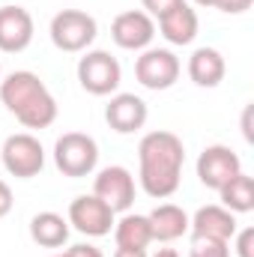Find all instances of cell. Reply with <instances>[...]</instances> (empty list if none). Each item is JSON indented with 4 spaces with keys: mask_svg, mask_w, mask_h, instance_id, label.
Returning a JSON list of instances; mask_svg holds the SVG:
<instances>
[{
    "mask_svg": "<svg viewBox=\"0 0 254 257\" xmlns=\"http://www.w3.org/2000/svg\"><path fill=\"white\" fill-rule=\"evenodd\" d=\"M138 162H141V186L150 197H171L180 189L183 165H186V147L174 132H150L138 144Z\"/></svg>",
    "mask_w": 254,
    "mask_h": 257,
    "instance_id": "obj_1",
    "label": "cell"
},
{
    "mask_svg": "<svg viewBox=\"0 0 254 257\" xmlns=\"http://www.w3.org/2000/svg\"><path fill=\"white\" fill-rule=\"evenodd\" d=\"M0 102L27 128H48L57 120V102L45 81L27 69L12 72L0 81Z\"/></svg>",
    "mask_w": 254,
    "mask_h": 257,
    "instance_id": "obj_2",
    "label": "cell"
},
{
    "mask_svg": "<svg viewBox=\"0 0 254 257\" xmlns=\"http://www.w3.org/2000/svg\"><path fill=\"white\" fill-rule=\"evenodd\" d=\"M51 42L60 48V51H69V54H78V51H87L99 33V24L90 12L84 9H63L51 18Z\"/></svg>",
    "mask_w": 254,
    "mask_h": 257,
    "instance_id": "obj_3",
    "label": "cell"
},
{
    "mask_svg": "<svg viewBox=\"0 0 254 257\" xmlns=\"http://www.w3.org/2000/svg\"><path fill=\"white\" fill-rule=\"evenodd\" d=\"M54 165L66 177H87L99 165V144L84 132H66L54 144Z\"/></svg>",
    "mask_w": 254,
    "mask_h": 257,
    "instance_id": "obj_4",
    "label": "cell"
},
{
    "mask_svg": "<svg viewBox=\"0 0 254 257\" xmlns=\"http://www.w3.org/2000/svg\"><path fill=\"white\" fill-rule=\"evenodd\" d=\"M0 159H3V168L12 177H18V180H30V177H36L45 168V150H42L39 138H33L27 132L9 135L3 141Z\"/></svg>",
    "mask_w": 254,
    "mask_h": 257,
    "instance_id": "obj_5",
    "label": "cell"
},
{
    "mask_svg": "<svg viewBox=\"0 0 254 257\" xmlns=\"http://www.w3.org/2000/svg\"><path fill=\"white\" fill-rule=\"evenodd\" d=\"M78 81L93 96H111L123 81V69L108 51H87L78 60Z\"/></svg>",
    "mask_w": 254,
    "mask_h": 257,
    "instance_id": "obj_6",
    "label": "cell"
},
{
    "mask_svg": "<svg viewBox=\"0 0 254 257\" xmlns=\"http://www.w3.org/2000/svg\"><path fill=\"white\" fill-rule=\"evenodd\" d=\"M180 57L168 48H144V54L135 60V78L147 90H168L180 78Z\"/></svg>",
    "mask_w": 254,
    "mask_h": 257,
    "instance_id": "obj_7",
    "label": "cell"
},
{
    "mask_svg": "<svg viewBox=\"0 0 254 257\" xmlns=\"http://www.w3.org/2000/svg\"><path fill=\"white\" fill-rule=\"evenodd\" d=\"M114 209L99 200L96 194H81L69 203V224L78 230V233H87V236H108L111 227H114Z\"/></svg>",
    "mask_w": 254,
    "mask_h": 257,
    "instance_id": "obj_8",
    "label": "cell"
},
{
    "mask_svg": "<svg viewBox=\"0 0 254 257\" xmlns=\"http://www.w3.org/2000/svg\"><path fill=\"white\" fill-rule=\"evenodd\" d=\"M239 171H242L239 156L230 147H224V144H212V147H206L197 156V180L206 189H212V192H218L221 186H227Z\"/></svg>",
    "mask_w": 254,
    "mask_h": 257,
    "instance_id": "obj_9",
    "label": "cell"
},
{
    "mask_svg": "<svg viewBox=\"0 0 254 257\" xmlns=\"http://www.w3.org/2000/svg\"><path fill=\"white\" fill-rule=\"evenodd\" d=\"M93 194L99 200H105L114 212H126L135 203V177L129 174L123 165H111L102 168L93 180Z\"/></svg>",
    "mask_w": 254,
    "mask_h": 257,
    "instance_id": "obj_10",
    "label": "cell"
},
{
    "mask_svg": "<svg viewBox=\"0 0 254 257\" xmlns=\"http://www.w3.org/2000/svg\"><path fill=\"white\" fill-rule=\"evenodd\" d=\"M153 36H156V21L141 9L120 12L111 24V39L126 51H144L153 42Z\"/></svg>",
    "mask_w": 254,
    "mask_h": 257,
    "instance_id": "obj_11",
    "label": "cell"
},
{
    "mask_svg": "<svg viewBox=\"0 0 254 257\" xmlns=\"http://www.w3.org/2000/svg\"><path fill=\"white\" fill-rule=\"evenodd\" d=\"M33 42V15L24 6L0 9V51L18 54Z\"/></svg>",
    "mask_w": 254,
    "mask_h": 257,
    "instance_id": "obj_12",
    "label": "cell"
},
{
    "mask_svg": "<svg viewBox=\"0 0 254 257\" xmlns=\"http://www.w3.org/2000/svg\"><path fill=\"white\" fill-rule=\"evenodd\" d=\"M147 117H150V108H147V102H144L141 96H135V93H117V96L108 102V108H105L108 126L114 128V132H120V135H132V132L144 128Z\"/></svg>",
    "mask_w": 254,
    "mask_h": 257,
    "instance_id": "obj_13",
    "label": "cell"
},
{
    "mask_svg": "<svg viewBox=\"0 0 254 257\" xmlns=\"http://www.w3.org/2000/svg\"><path fill=\"white\" fill-rule=\"evenodd\" d=\"M191 236H212V239H224L230 242L236 233V212L224 209V206H200L194 212V218H189Z\"/></svg>",
    "mask_w": 254,
    "mask_h": 257,
    "instance_id": "obj_14",
    "label": "cell"
},
{
    "mask_svg": "<svg viewBox=\"0 0 254 257\" xmlns=\"http://www.w3.org/2000/svg\"><path fill=\"white\" fill-rule=\"evenodd\" d=\"M147 218H150L153 242H174L183 233H189V215L177 203H159Z\"/></svg>",
    "mask_w": 254,
    "mask_h": 257,
    "instance_id": "obj_15",
    "label": "cell"
},
{
    "mask_svg": "<svg viewBox=\"0 0 254 257\" xmlns=\"http://www.w3.org/2000/svg\"><path fill=\"white\" fill-rule=\"evenodd\" d=\"M159 30L171 45H189L197 36V12L183 0L180 6H174L171 12L159 18Z\"/></svg>",
    "mask_w": 254,
    "mask_h": 257,
    "instance_id": "obj_16",
    "label": "cell"
},
{
    "mask_svg": "<svg viewBox=\"0 0 254 257\" xmlns=\"http://www.w3.org/2000/svg\"><path fill=\"white\" fill-rule=\"evenodd\" d=\"M227 63L215 48H197L189 57V78L197 87H218L224 81Z\"/></svg>",
    "mask_w": 254,
    "mask_h": 257,
    "instance_id": "obj_17",
    "label": "cell"
},
{
    "mask_svg": "<svg viewBox=\"0 0 254 257\" xmlns=\"http://www.w3.org/2000/svg\"><path fill=\"white\" fill-rule=\"evenodd\" d=\"M30 236L45 248H60L69 239V221L60 212H36L30 221Z\"/></svg>",
    "mask_w": 254,
    "mask_h": 257,
    "instance_id": "obj_18",
    "label": "cell"
},
{
    "mask_svg": "<svg viewBox=\"0 0 254 257\" xmlns=\"http://www.w3.org/2000/svg\"><path fill=\"white\" fill-rule=\"evenodd\" d=\"M114 239H117V248H147L153 242L150 218L138 212H126L120 221H114Z\"/></svg>",
    "mask_w": 254,
    "mask_h": 257,
    "instance_id": "obj_19",
    "label": "cell"
},
{
    "mask_svg": "<svg viewBox=\"0 0 254 257\" xmlns=\"http://www.w3.org/2000/svg\"><path fill=\"white\" fill-rule=\"evenodd\" d=\"M218 194H221V206L230 212H251L254 209V180L242 171L227 186H221Z\"/></svg>",
    "mask_w": 254,
    "mask_h": 257,
    "instance_id": "obj_20",
    "label": "cell"
},
{
    "mask_svg": "<svg viewBox=\"0 0 254 257\" xmlns=\"http://www.w3.org/2000/svg\"><path fill=\"white\" fill-rule=\"evenodd\" d=\"M189 257H230V242L212 236H191Z\"/></svg>",
    "mask_w": 254,
    "mask_h": 257,
    "instance_id": "obj_21",
    "label": "cell"
},
{
    "mask_svg": "<svg viewBox=\"0 0 254 257\" xmlns=\"http://www.w3.org/2000/svg\"><path fill=\"white\" fill-rule=\"evenodd\" d=\"M197 6H212V9H221V12H230V15H239L251 6V0H194Z\"/></svg>",
    "mask_w": 254,
    "mask_h": 257,
    "instance_id": "obj_22",
    "label": "cell"
},
{
    "mask_svg": "<svg viewBox=\"0 0 254 257\" xmlns=\"http://www.w3.org/2000/svg\"><path fill=\"white\" fill-rule=\"evenodd\" d=\"M141 3H144V9H147L150 18H162L165 12H171V9L180 6L183 0H141Z\"/></svg>",
    "mask_w": 254,
    "mask_h": 257,
    "instance_id": "obj_23",
    "label": "cell"
},
{
    "mask_svg": "<svg viewBox=\"0 0 254 257\" xmlns=\"http://www.w3.org/2000/svg\"><path fill=\"white\" fill-rule=\"evenodd\" d=\"M233 236H236V254L254 257V227H245V230H239Z\"/></svg>",
    "mask_w": 254,
    "mask_h": 257,
    "instance_id": "obj_24",
    "label": "cell"
},
{
    "mask_svg": "<svg viewBox=\"0 0 254 257\" xmlns=\"http://www.w3.org/2000/svg\"><path fill=\"white\" fill-rule=\"evenodd\" d=\"M63 257H105L96 245H87V242H81V245H72V248H66Z\"/></svg>",
    "mask_w": 254,
    "mask_h": 257,
    "instance_id": "obj_25",
    "label": "cell"
},
{
    "mask_svg": "<svg viewBox=\"0 0 254 257\" xmlns=\"http://www.w3.org/2000/svg\"><path fill=\"white\" fill-rule=\"evenodd\" d=\"M9 212H12V189H9V183L0 180V218Z\"/></svg>",
    "mask_w": 254,
    "mask_h": 257,
    "instance_id": "obj_26",
    "label": "cell"
},
{
    "mask_svg": "<svg viewBox=\"0 0 254 257\" xmlns=\"http://www.w3.org/2000/svg\"><path fill=\"white\" fill-rule=\"evenodd\" d=\"M114 257H150V254H147L144 248H117Z\"/></svg>",
    "mask_w": 254,
    "mask_h": 257,
    "instance_id": "obj_27",
    "label": "cell"
},
{
    "mask_svg": "<svg viewBox=\"0 0 254 257\" xmlns=\"http://www.w3.org/2000/svg\"><path fill=\"white\" fill-rule=\"evenodd\" d=\"M150 257H180V254H177L174 248H159L156 254H150Z\"/></svg>",
    "mask_w": 254,
    "mask_h": 257,
    "instance_id": "obj_28",
    "label": "cell"
},
{
    "mask_svg": "<svg viewBox=\"0 0 254 257\" xmlns=\"http://www.w3.org/2000/svg\"><path fill=\"white\" fill-rule=\"evenodd\" d=\"M54 257H63V254H54Z\"/></svg>",
    "mask_w": 254,
    "mask_h": 257,
    "instance_id": "obj_29",
    "label": "cell"
},
{
    "mask_svg": "<svg viewBox=\"0 0 254 257\" xmlns=\"http://www.w3.org/2000/svg\"><path fill=\"white\" fill-rule=\"evenodd\" d=\"M0 72H3V69H0Z\"/></svg>",
    "mask_w": 254,
    "mask_h": 257,
    "instance_id": "obj_30",
    "label": "cell"
}]
</instances>
